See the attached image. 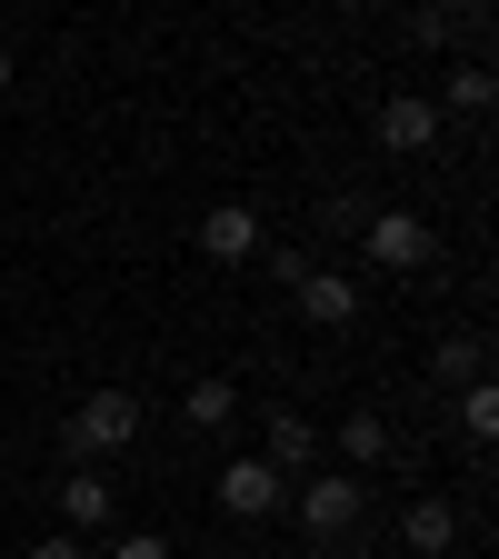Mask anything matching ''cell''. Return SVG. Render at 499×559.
Instances as JSON below:
<instances>
[{
    "label": "cell",
    "instance_id": "cell-11",
    "mask_svg": "<svg viewBox=\"0 0 499 559\" xmlns=\"http://www.w3.org/2000/svg\"><path fill=\"white\" fill-rule=\"evenodd\" d=\"M409 40H419V50L479 40V0H419V11H409Z\"/></svg>",
    "mask_w": 499,
    "mask_h": 559
},
{
    "label": "cell",
    "instance_id": "cell-17",
    "mask_svg": "<svg viewBox=\"0 0 499 559\" xmlns=\"http://www.w3.org/2000/svg\"><path fill=\"white\" fill-rule=\"evenodd\" d=\"M260 270L280 280V290H290V280H300V270H320V260H310L300 240H260Z\"/></svg>",
    "mask_w": 499,
    "mask_h": 559
},
{
    "label": "cell",
    "instance_id": "cell-4",
    "mask_svg": "<svg viewBox=\"0 0 499 559\" xmlns=\"http://www.w3.org/2000/svg\"><path fill=\"white\" fill-rule=\"evenodd\" d=\"M320 419L300 409V400H270V419H260V460L280 469V479H300V469H320Z\"/></svg>",
    "mask_w": 499,
    "mask_h": 559
},
{
    "label": "cell",
    "instance_id": "cell-3",
    "mask_svg": "<svg viewBox=\"0 0 499 559\" xmlns=\"http://www.w3.org/2000/svg\"><path fill=\"white\" fill-rule=\"evenodd\" d=\"M360 260L409 280V270H430V260H440V230L419 221V210H370V221H360Z\"/></svg>",
    "mask_w": 499,
    "mask_h": 559
},
{
    "label": "cell",
    "instance_id": "cell-10",
    "mask_svg": "<svg viewBox=\"0 0 499 559\" xmlns=\"http://www.w3.org/2000/svg\"><path fill=\"white\" fill-rule=\"evenodd\" d=\"M340 460H349V469H360V479H370L380 460H400V430H390V419H380L370 400H360V409H349V419H340Z\"/></svg>",
    "mask_w": 499,
    "mask_h": 559
},
{
    "label": "cell",
    "instance_id": "cell-14",
    "mask_svg": "<svg viewBox=\"0 0 499 559\" xmlns=\"http://www.w3.org/2000/svg\"><path fill=\"white\" fill-rule=\"evenodd\" d=\"M180 419H190V440L230 430V419H240V390H230V380H190V390H180Z\"/></svg>",
    "mask_w": 499,
    "mask_h": 559
},
{
    "label": "cell",
    "instance_id": "cell-6",
    "mask_svg": "<svg viewBox=\"0 0 499 559\" xmlns=\"http://www.w3.org/2000/svg\"><path fill=\"white\" fill-rule=\"evenodd\" d=\"M370 130H380L390 160H419V151H440V100H430V91H400V100H380Z\"/></svg>",
    "mask_w": 499,
    "mask_h": 559
},
{
    "label": "cell",
    "instance_id": "cell-1",
    "mask_svg": "<svg viewBox=\"0 0 499 559\" xmlns=\"http://www.w3.org/2000/svg\"><path fill=\"white\" fill-rule=\"evenodd\" d=\"M290 510H300L310 549L330 559V549H349V539H360V520H370V479H360V469H300Z\"/></svg>",
    "mask_w": 499,
    "mask_h": 559
},
{
    "label": "cell",
    "instance_id": "cell-2",
    "mask_svg": "<svg viewBox=\"0 0 499 559\" xmlns=\"http://www.w3.org/2000/svg\"><path fill=\"white\" fill-rule=\"evenodd\" d=\"M130 440H140V400H130V390H91L81 409L60 419L70 469H91V460H110V450H130Z\"/></svg>",
    "mask_w": 499,
    "mask_h": 559
},
{
    "label": "cell",
    "instance_id": "cell-21",
    "mask_svg": "<svg viewBox=\"0 0 499 559\" xmlns=\"http://www.w3.org/2000/svg\"><path fill=\"white\" fill-rule=\"evenodd\" d=\"M340 11H380V0H340Z\"/></svg>",
    "mask_w": 499,
    "mask_h": 559
},
{
    "label": "cell",
    "instance_id": "cell-19",
    "mask_svg": "<svg viewBox=\"0 0 499 559\" xmlns=\"http://www.w3.org/2000/svg\"><path fill=\"white\" fill-rule=\"evenodd\" d=\"M31 559H91V549H81V530H50V539H31Z\"/></svg>",
    "mask_w": 499,
    "mask_h": 559
},
{
    "label": "cell",
    "instance_id": "cell-18",
    "mask_svg": "<svg viewBox=\"0 0 499 559\" xmlns=\"http://www.w3.org/2000/svg\"><path fill=\"white\" fill-rule=\"evenodd\" d=\"M110 559H170V539H161V530H120Z\"/></svg>",
    "mask_w": 499,
    "mask_h": 559
},
{
    "label": "cell",
    "instance_id": "cell-15",
    "mask_svg": "<svg viewBox=\"0 0 499 559\" xmlns=\"http://www.w3.org/2000/svg\"><path fill=\"white\" fill-rule=\"evenodd\" d=\"M440 100H450V110H470V120H479V110L499 100V81H489V60H479V50H470V60H450V81H440Z\"/></svg>",
    "mask_w": 499,
    "mask_h": 559
},
{
    "label": "cell",
    "instance_id": "cell-8",
    "mask_svg": "<svg viewBox=\"0 0 499 559\" xmlns=\"http://www.w3.org/2000/svg\"><path fill=\"white\" fill-rule=\"evenodd\" d=\"M290 300H300L310 330H349V320H360V280H349V270H300Z\"/></svg>",
    "mask_w": 499,
    "mask_h": 559
},
{
    "label": "cell",
    "instance_id": "cell-13",
    "mask_svg": "<svg viewBox=\"0 0 499 559\" xmlns=\"http://www.w3.org/2000/svg\"><path fill=\"white\" fill-rule=\"evenodd\" d=\"M110 510H120V500H110L100 469H70V479H60V520H70V530H110Z\"/></svg>",
    "mask_w": 499,
    "mask_h": 559
},
{
    "label": "cell",
    "instance_id": "cell-16",
    "mask_svg": "<svg viewBox=\"0 0 499 559\" xmlns=\"http://www.w3.org/2000/svg\"><path fill=\"white\" fill-rule=\"evenodd\" d=\"M450 400H460V430L489 450V440H499V390H489V380H470V390H450Z\"/></svg>",
    "mask_w": 499,
    "mask_h": 559
},
{
    "label": "cell",
    "instance_id": "cell-9",
    "mask_svg": "<svg viewBox=\"0 0 499 559\" xmlns=\"http://www.w3.org/2000/svg\"><path fill=\"white\" fill-rule=\"evenodd\" d=\"M400 549H409V559H450V549H460V510L440 500V489H419V500L400 510Z\"/></svg>",
    "mask_w": 499,
    "mask_h": 559
},
{
    "label": "cell",
    "instance_id": "cell-7",
    "mask_svg": "<svg viewBox=\"0 0 499 559\" xmlns=\"http://www.w3.org/2000/svg\"><path fill=\"white\" fill-rule=\"evenodd\" d=\"M210 489H221V510H230V520H270L290 479H280V469H270V460L250 450V460H221V479H210Z\"/></svg>",
    "mask_w": 499,
    "mask_h": 559
},
{
    "label": "cell",
    "instance_id": "cell-5",
    "mask_svg": "<svg viewBox=\"0 0 499 559\" xmlns=\"http://www.w3.org/2000/svg\"><path fill=\"white\" fill-rule=\"evenodd\" d=\"M260 240H270V230H260V210H250V200L200 210V260H210V270H250V260H260Z\"/></svg>",
    "mask_w": 499,
    "mask_h": 559
},
{
    "label": "cell",
    "instance_id": "cell-12",
    "mask_svg": "<svg viewBox=\"0 0 499 559\" xmlns=\"http://www.w3.org/2000/svg\"><path fill=\"white\" fill-rule=\"evenodd\" d=\"M470 380H489V340L479 330H450L430 349V390H470Z\"/></svg>",
    "mask_w": 499,
    "mask_h": 559
},
{
    "label": "cell",
    "instance_id": "cell-20",
    "mask_svg": "<svg viewBox=\"0 0 499 559\" xmlns=\"http://www.w3.org/2000/svg\"><path fill=\"white\" fill-rule=\"evenodd\" d=\"M11 81H21V60H11V40H0V91H11Z\"/></svg>",
    "mask_w": 499,
    "mask_h": 559
}]
</instances>
